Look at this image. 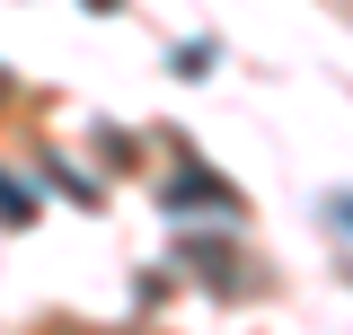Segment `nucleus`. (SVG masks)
<instances>
[{
	"mask_svg": "<svg viewBox=\"0 0 353 335\" xmlns=\"http://www.w3.org/2000/svg\"><path fill=\"white\" fill-rule=\"evenodd\" d=\"M0 221H27V194H18L9 176H0Z\"/></svg>",
	"mask_w": 353,
	"mask_h": 335,
	"instance_id": "nucleus-1",
	"label": "nucleus"
},
{
	"mask_svg": "<svg viewBox=\"0 0 353 335\" xmlns=\"http://www.w3.org/2000/svg\"><path fill=\"white\" fill-rule=\"evenodd\" d=\"M336 212H345V221H353V194H345V203H336Z\"/></svg>",
	"mask_w": 353,
	"mask_h": 335,
	"instance_id": "nucleus-2",
	"label": "nucleus"
}]
</instances>
